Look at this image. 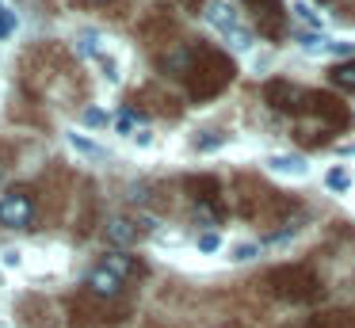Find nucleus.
Returning <instances> with one entry per match:
<instances>
[{
	"label": "nucleus",
	"instance_id": "nucleus-1",
	"mask_svg": "<svg viewBox=\"0 0 355 328\" xmlns=\"http://www.w3.org/2000/svg\"><path fill=\"white\" fill-rule=\"evenodd\" d=\"M233 191H237V195H233V206H237V214L248 221H279L294 210L291 198L271 191L268 183H260L256 175H237Z\"/></svg>",
	"mask_w": 355,
	"mask_h": 328
},
{
	"label": "nucleus",
	"instance_id": "nucleus-2",
	"mask_svg": "<svg viewBox=\"0 0 355 328\" xmlns=\"http://www.w3.org/2000/svg\"><path fill=\"white\" fill-rule=\"evenodd\" d=\"M233 61L230 53L222 50H210V46H195V58H191V69H187V92L191 99H210L233 80Z\"/></svg>",
	"mask_w": 355,
	"mask_h": 328
},
{
	"label": "nucleus",
	"instance_id": "nucleus-3",
	"mask_svg": "<svg viewBox=\"0 0 355 328\" xmlns=\"http://www.w3.org/2000/svg\"><path fill=\"white\" fill-rule=\"evenodd\" d=\"M268 290L279 297V302H291V305H306L321 297V279H317L313 267L306 264H283L275 271H268Z\"/></svg>",
	"mask_w": 355,
	"mask_h": 328
},
{
	"label": "nucleus",
	"instance_id": "nucleus-4",
	"mask_svg": "<svg viewBox=\"0 0 355 328\" xmlns=\"http://www.w3.org/2000/svg\"><path fill=\"white\" fill-rule=\"evenodd\" d=\"M123 320H126L123 309H115L111 302L88 294V290L69 302V325L73 328H115V325H123Z\"/></svg>",
	"mask_w": 355,
	"mask_h": 328
},
{
	"label": "nucleus",
	"instance_id": "nucleus-5",
	"mask_svg": "<svg viewBox=\"0 0 355 328\" xmlns=\"http://www.w3.org/2000/svg\"><path fill=\"white\" fill-rule=\"evenodd\" d=\"M245 8L263 38H271V42L286 38V4L283 0H245Z\"/></svg>",
	"mask_w": 355,
	"mask_h": 328
},
{
	"label": "nucleus",
	"instance_id": "nucleus-6",
	"mask_svg": "<svg viewBox=\"0 0 355 328\" xmlns=\"http://www.w3.org/2000/svg\"><path fill=\"white\" fill-rule=\"evenodd\" d=\"M35 221V195L27 187H12L8 195H0V225L8 229H31Z\"/></svg>",
	"mask_w": 355,
	"mask_h": 328
},
{
	"label": "nucleus",
	"instance_id": "nucleus-7",
	"mask_svg": "<svg viewBox=\"0 0 355 328\" xmlns=\"http://www.w3.org/2000/svg\"><path fill=\"white\" fill-rule=\"evenodd\" d=\"M306 114H313V119L321 122V130L324 126L344 130L347 122H352V111H347L336 96H329V92H306Z\"/></svg>",
	"mask_w": 355,
	"mask_h": 328
},
{
	"label": "nucleus",
	"instance_id": "nucleus-8",
	"mask_svg": "<svg viewBox=\"0 0 355 328\" xmlns=\"http://www.w3.org/2000/svg\"><path fill=\"white\" fill-rule=\"evenodd\" d=\"M263 99L271 103V111H283V114H306V88L291 80H271L263 88Z\"/></svg>",
	"mask_w": 355,
	"mask_h": 328
},
{
	"label": "nucleus",
	"instance_id": "nucleus-9",
	"mask_svg": "<svg viewBox=\"0 0 355 328\" xmlns=\"http://www.w3.org/2000/svg\"><path fill=\"white\" fill-rule=\"evenodd\" d=\"M85 290H88V294H96V297H103V302H115V297L123 294V279L100 264V267H92V271H88Z\"/></svg>",
	"mask_w": 355,
	"mask_h": 328
},
{
	"label": "nucleus",
	"instance_id": "nucleus-10",
	"mask_svg": "<svg viewBox=\"0 0 355 328\" xmlns=\"http://www.w3.org/2000/svg\"><path fill=\"white\" fill-rule=\"evenodd\" d=\"M207 19H210V23H214V27H218V31H222V35H225V38H230V35H237V31H241V23H237V15H233V8H230V4H225V0H214V4H210V8H207Z\"/></svg>",
	"mask_w": 355,
	"mask_h": 328
},
{
	"label": "nucleus",
	"instance_id": "nucleus-11",
	"mask_svg": "<svg viewBox=\"0 0 355 328\" xmlns=\"http://www.w3.org/2000/svg\"><path fill=\"white\" fill-rule=\"evenodd\" d=\"M184 187L191 191V198H195L199 206H202V202H218V180H214V175H191Z\"/></svg>",
	"mask_w": 355,
	"mask_h": 328
},
{
	"label": "nucleus",
	"instance_id": "nucleus-12",
	"mask_svg": "<svg viewBox=\"0 0 355 328\" xmlns=\"http://www.w3.org/2000/svg\"><path fill=\"white\" fill-rule=\"evenodd\" d=\"M294 328H355V317L352 313H317V317L302 320Z\"/></svg>",
	"mask_w": 355,
	"mask_h": 328
},
{
	"label": "nucleus",
	"instance_id": "nucleus-13",
	"mask_svg": "<svg viewBox=\"0 0 355 328\" xmlns=\"http://www.w3.org/2000/svg\"><path fill=\"white\" fill-rule=\"evenodd\" d=\"M107 241L119 244V248H126V244L138 241V225H134V221H126V218H115L107 225Z\"/></svg>",
	"mask_w": 355,
	"mask_h": 328
},
{
	"label": "nucleus",
	"instance_id": "nucleus-14",
	"mask_svg": "<svg viewBox=\"0 0 355 328\" xmlns=\"http://www.w3.org/2000/svg\"><path fill=\"white\" fill-rule=\"evenodd\" d=\"M103 267H107V271H115L123 282L130 279V275H138V271H141V267L134 264L130 256H123V252H115V256H107V259H103Z\"/></svg>",
	"mask_w": 355,
	"mask_h": 328
},
{
	"label": "nucleus",
	"instance_id": "nucleus-15",
	"mask_svg": "<svg viewBox=\"0 0 355 328\" xmlns=\"http://www.w3.org/2000/svg\"><path fill=\"white\" fill-rule=\"evenodd\" d=\"M268 168L271 172H286V175H306L309 172V164L302 157H271Z\"/></svg>",
	"mask_w": 355,
	"mask_h": 328
},
{
	"label": "nucleus",
	"instance_id": "nucleus-16",
	"mask_svg": "<svg viewBox=\"0 0 355 328\" xmlns=\"http://www.w3.org/2000/svg\"><path fill=\"white\" fill-rule=\"evenodd\" d=\"M141 96H146V99H157L153 107H157L161 114H168V119H172V114H180V99H176V96H168V92H161V88H146Z\"/></svg>",
	"mask_w": 355,
	"mask_h": 328
},
{
	"label": "nucleus",
	"instance_id": "nucleus-17",
	"mask_svg": "<svg viewBox=\"0 0 355 328\" xmlns=\"http://www.w3.org/2000/svg\"><path fill=\"white\" fill-rule=\"evenodd\" d=\"M329 80L336 84V88H344V92H355V61H344V65H336L329 73Z\"/></svg>",
	"mask_w": 355,
	"mask_h": 328
},
{
	"label": "nucleus",
	"instance_id": "nucleus-18",
	"mask_svg": "<svg viewBox=\"0 0 355 328\" xmlns=\"http://www.w3.org/2000/svg\"><path fill=\"white\" fill-rule=\"evenodd\" d=\"M69 141H73V149H80L85 157H96V160H103V157H107V149H103V145L88 141V137H85V134H77V130L69 134Z\"/></svg>",
	"mask_w": 355,
	"mask_h": 328
},
{
	"label": "nucleus",
	"instance_id": "nucleus-19",
	"mask_svg": "<svg viewBox=\"0 0 355 328\" xmlns=\"http://www.w3.org/2000/svg\"><path fill=\"white\" fill-rule=\"evenodd\" d=\"M329 187L332 191H347V187H352V175H347L344 168H332V172H329Z\"/></svg>",
	"mask_w": 355,
	"mask_h": 328
},
{
	"label": "nucleus",
	"instance_id": "nucleus-20",
	"mask_svg": "<svg viewBox=\"0 0 355 328\" xmlns=\"http://www.w3.org/2000/svg\"><path fill=\"white\" fill-rule=\"evenodd\" d=\"M225 137L222 134H214V130H210V134H202V137H195V149L199 153H207V149H218V145H222Z\"/></svg>",
	"mask_w": 355,
	"mask_h": 328
},
{
	"label": "nucleus",
	"instance_id": "nucleus-21",
	"mask_svg": "<svg viewBox=\"0 0 355 328\" xmlns=\"http://www.w3.org/2000/svg\"><path fill=\"white\" fill-rule=\"evenodd\" d=\"M12 31H16V15H12L8 8L0 4V38H8Z\"/></svg>",
	"mask_w": 355,
	"mask_h": 328
},
{
	"label": "nucleus",
	"instance_id": "nucleus-22",
	"mask_svg": "<svg viewBox=\"0 0 355 328\" xmlns=\"http://www.w3.org/2000/svg\"><path fill=\"white\" fill-rule=\"evenodd\" d=\"M77 42H80V46H77L80 53H100V35H80Z\"/></svg>",
	"mask_w": 355,
	"mask_h": 328
},
{
	"label": "nucleus",
	"instance_id": "nucleus-23",
	"mask_svg": "<svg viewBox=\"0 0 355 328\" xmlns=\"http://www.w3.org/2000/svg\"><path fill=\"white\" fill-rule=\"evenodd\" d=\"M80 119H85V122H88V126H103V122H107V114H103V111H100V107H88V111H85V114H80Z\"/></svg>",
	"mask_w": 355,
	"mask_h": 328
},
{
	"label": "nucleus",
	"instance_id": "nucleus-24",
	"mask_svg": "<svg viewBox=\"0 0 355 328\" xmlns=\"http://www.w3.org/2000/svg\"><path fill=\"white\" fill-rule=\"evenodd\" d=\"M218 244H222V236H218V233H202L199 236V248L202 252H218Z\"/></svg>",
	"mask_w": 355,
	"mask_h": 328
},
{
	"label": "nucleus",
	"instance_id": "nucleus-25",
	"mask_svg": "<svg viewBox=\"0 0 355 328\" xmlns=\"http://www.w3.org/2000/svg\"><path fill=\"white\" fill-rule=\"evenodd\" d=\"M256 256V244H237V248H233V259H237V264H245V259H252Z\"/></svg>",
	"mask_w": 355,
	"mask_h": 328
},
{
	"label": "nucleus",
	"instance_id": "nucleus-26",
	"mask_svg": "<svg viewBox=\"0 0 355 328\" xmlns=\"http://www.w3.org/2000/svg\"><path fill=\"white\" fill-rule=\"evenodd\" d=\"M115 126H119V134H130V130H134V111H123L115 119Z\"/></svg>",
	"mask_w": 355,
	"mask_h": 328
},
{
	"label": "nucleus",
	"instance_id": "nucleus-27",
	"mask_svg": "<svg viewBox=\"0 0 355 328\" xmlns=\"http://www.w3.org/2000/svg\"><path fill=\"white\" fill-rule=\"evenodd\" d=\"M291 12H294V15H298V19H306V23H313V27H317V23H321V19H317V15H313V12H309V8H306V4H294V8H291Z\"/></svg>",
	"mask_w": 355,
	"mask_h": 328
},
{
	"label": "nucleus",
	"instance_id": "nucleus-28",
	"mask_svg": "<svg viewBox=\"0 0 355 328\" xmlns=\"http://www.w3.org/2000/svg\"><path fill=\"white\" fill-rule=\"evenodd\" d=\"M329 50H332V53H344V58H352V53H355V42H329Z\"/></svg>",
	"mask_w": 355,
	"mask_h": 328
},
{
	"label": "nucleus",
	"instance_id": "nucleus-29",
	"mask_svg": "<svg viewBox=\"0 0 355 328\" xmlns=\"http://www.w3.org/2000/svg\"><path fill=\"white\" fill-rule=\"evenodd\" d=\"M176 4H184V8H191V12H195V8L202 4V0H176Z\"/></svg>",
	"mask_w": 355,
	"mask_h": 328
},
{
	"label": "nucleus",
	"instance_id": "nucleus-30",
	"mask_svg": "<svg viewBox=\"0 0 355 328\" xmlns=\"http://www.w3.org/2000/svg\"><path fill=\"white\" fill-rule=\"evenodd\" d=\"M88 4H107V0H88Z\"/></svg>",
	"mask_w": 355,
	"mask_h": 328
}]
</instances>
